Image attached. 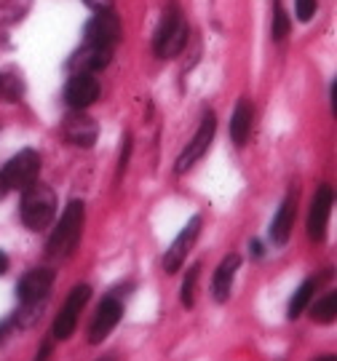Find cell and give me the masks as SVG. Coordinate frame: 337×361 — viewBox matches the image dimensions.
<instances>
[{
	"instance_id": "cell-16",
	"label": "cell",
	"mask_w": 337,
	"mask_h": 361,
	"mask_svg": "<svg viewBox=\"0 0 337 361\" xmlns=\"http://www.w3.org/2000/svg\"><path fill=\"white\" fill-rule=\"evenodd\" d=\"M110 56H113V51L83 43V49L73 54L70 70H75V73H97V70H102V67L110 65Z\"/></svg>"
},
{
	"instance_id": "cell-7",
	"label": "cell",
	"mask_w": 337,
	"mask_h": 361,
	"mask_svg": "<svg viewBox=\"0 0 337 361\" xmlns=\"http://www.w3.org/2000/svg\"><path fill=\"white\" fill-rule=\"evenodd\" d=\"M118 40H121V19H118L113 8H102L91 16L86 25V43L97 46V49H107L116 51Z\"/></svg>"
},
{
	"instance_id": "cell-2",
	"label": "cell",
	"mask_w": 337,
	"mask_h": 361,
	"mask_svg": "<svg viewBox=\"0 0 337 361\" xmlns=\"http://www.w3.org/2000/svg\"><path fill=\"white\" fill-rule=\"evenodd\" d=\"M83 222H86L83 201H70L65 214L59 217V225L49 235V244H46L49 257H70L75 252V246L80 241V233H83Z\"/></svg>"
},
{
	"instance_id": "cell-31",
	"label": "cell",
	"mask_w": 337,
	"mask_h": 361,
	"mask_svg": "<svg viewBox=\"0 0 337 361\" xmlns=\"http://www.w3.org/2000/svg\"><path fill=\"white\" fill-rule=\"evenodd\" d=\"M97 361H118V359L113 356V353H107V356H102V359H97Z\"/></svg>"
},
{
	"instance_id": "cell-18",
	"label": "cell",
	"mask_w": 337,
	"mask_h": 361,
	"mask_svg": "<svg viewBox=\"0 0 337 361\" xmlns=\"http://www.w3.org/2000/svg\"><path fill=\"white\" fill-rule=\"evenodd\" d=\"M25 97V78L19 70L6 67L0 70V99L3 102H19Z\"/></svg>"
},
{
	"instance_id": "cell-8",
	"label": "cell",
	"mask_w": 337,
	"mask_h": 361,
	"mask_svg": "<svg viewBox=\"0 0 337 361\" xmlns=\"http://www.w3.org/2000/svg\"><path fill=\"white\" fill-rule=\"evenodd\" d=\"M201 225H204V217L201 214H195V217L188 219V225L180 231V235L171 241V246L166 249V255H164V271L166 273H177L182 268V262L188 259V252L193 249L195 238H198V233H201Z\"/></svg>"
},
{
	"instance_id": "cell-22",
	"label": "cell",
	"mask_w": 337,
	"mask_h": 361,
	"mask_svg": "<svg viewBox=\"0 0 337 361\" xmlns=\"http://www.w3.org/2000/svg\"><path fill=\"white\" fill-rule=\"evenodd\" d=\"M289 35V16L281 8V0H273V27H271V38L273 40H284Z\"/></svg>"
},
{
	"instance_id": "cell-13",
	"label": "cell",
	"mask_w": 337,
	"mask_h": 361,
	"mask_svg": "<svg viewBox=\"0 0 337 361\" xmlns=\"http://www.w3.org/2000/svg\"><path fill=\"white\" fill-rule=\"evenodd\" d=\"M97 134H99L97 121L86 116L83 110H73L65 118V137L67 142H73L75 147H91L97 142Z\"/></svg>"
},
{
	"instance_id": "cell-25",
	"label": "cell",
	"mask_w": 337,
	"mask_h": 361,
	"mask_svg": "<svg viewBox=\"0 0 337 361\" xmlns=\"http://www.w3.org/2000/svg\"><path fill=\"white\" fill-rule=\"evenodd\" d=\"M129 153H131V137L123 140V153H121V164H118V177L126 171V164H129Z\"/></svg>"
},
{
	"instance_id": "cell-4",
	"label": "cell",
	"mask_w": 337,
	"mask_h": 361,
	"mask_svg": "<svg viewBox=\"0 0 337 361\" xmlns=\"http://www.w3.org/2000/svg\"><path fill=\"white\" fill-rule=\"evenodd\" d=\"M38 174H40V155L35 150L16 153L6 164V169L0 171V177H3L8 190H25L27 185H32V182L38 180Z\"/></svg>"
},
{
	"instance_id": "cell-30",
	"label": "cell",
	"mask_w": 337,
	"mask_h": 361,
	"mask_svg": "<svg viewBox=\"0 0 337 361\" xmlns=\"http://www.w3.org/2000/svg\"><path fill=\"white\" fill-rule=\"evenodd\" d=\"M8 193V188H6V182H3V177H0V198Z\"/></svg>"
},
{
	"instance_id": "cell-24",
	"label": "cell",
	"mask_w": 337,
	"mask_h": 361,
	"mask_svg": "<svg viewBox=\"0 0 337 361\" xmlns=\"http://www.w3.org/2000/svg\"><path fill=\"white\" fill-rule=\"evenodd\" d=\"M295 13L300 22H311L316 13V0H295Z\"/></svg>"
},
{
	"instance_id": "cell-3",
	"label": "cell",
	"mask_w": 337,
	"mask_h": 361,
	"mask_svg": "<svg viewBox=\"0 0 337 361\" xmlns=\"http://www.w3.org/2000/svg\"><path fill=\"white\" fill-rule=\"evenodd\" d=\"M188 43V25L182 22L177 8H168L156 30V54L164 59H171L185 49Z\"/></svg>"
},
{
	"instance_id": "cell-11",
	"label": "cell",
	"mask_w": 337,
	"mask_h": 361,
	"mask_svg": "<svg viewBox=\"0 0 337 361\" xmlns=\"http://www.w3.org/2000/svg\"><path fill=\"white\" fill-rule=\"evenodd\" d=\"M99 99V80L94 73H73L65 86V102L73 110H86Z\"/></svg>"
},
{
	"instance_id": "cell-10",
	"label": "cell",
	"mask_w": 337,
	"mask_h": 361,
	"mask_svg": "<svg viewBox=\"0 0 337 361\" xmlns=\"http://www.w3.org/2000/svg\"><path fill=\"white\" fill-rule=\"evenodd\" d=\"M121 319H123V302H121L116 295L104 297L102 302H99V308H97L94 322H91V326H89L91 345H99L104 337L110 335L118 324H121Z\"/></svg>"
},
{
	"instance_id": "cell-6",
	"label": "cell",
	"mask_w": 337,
	"mask_h": 361,
	"mask_svg": "<svg viewBox=\"0 0 337 361\" xmlns=\"http://www.w3.org/2000/svg\"><path fill=\"white\" fill-rule=\"evenodd\" d=\"M89 297H91V286L89 284H78L73 292H70L65 308L59 310V316L54 319V326H51L54 340H70V337H73L75 326H78L80 310L86 308Z\"/></svg>"
},
{
	"instance_id": "cell-32",
	"label": "cell",
	"mask_w": 337,
	"mask_h": 361,
	"mask_svg": "<svg viewBox=\"0 0 337 361\" xmlns=\"http://www.w3.org/2000/svg\"><path fill=\"white\" fill-rule=\"evenodd\" d=\"M319 361H335V356H324V359H319Z\"/></svg>"
},
{
	"instance_id": "cell-28",
	"label": "cell",
	"mask_w": 337,
	"mask_h": 361,
	"mask_svg": "<svg viewBox=\"0 0 337 361\" xmlns=\"http://www.w3.org/2000/svg\"><path fill=\"white\" fill-rule=\"evenodd\" d=\"M6 271H8V257H6L3 252H0V276H3Z\"/></svg>"
},
{
	"instance_id": "cell-20",
	"label": "cell",
	"mask_w": 337,
	"mask_h": 361,
	"mask_svg": "<svg viewBox=\"0 0 337 361\" xmlns=\"http://www.w3.org/2000/svg\"><path fill=\"white\" fill-rule=\"evenodd\" d=\"M32 0H0V25H16L25 19Z\"/></svg>"
},
{
	"instance_id": "cell-1",
	"label": "cell",
	"mask_w": 337,
	"mask_h": 361,
	"mask_svg": "<svg viewBox=\"0 0 337 361\" xmlns=\"http://www.w3.org/2000/svg\"><path fill=\"white\" fill-rule=\"evenodd\" d=\"M56 214V195L49 185L32 182L22 190V204H19V217L25 222L27 231H43L54 222Z\"/></svg>"
},
{
	"instance_id": "cell-19",
	"label": "cell",
	"mask_w": 337,
	"mask_h": 361,
	"mask_svg": "<svg viewBox=\"0 0 337 361\" xmlns=\"http://www.w3.org/2000/svg\"><path fill=\"white\" fill-rule=\"evenodd\" d=\"M316 289H319V279H308V281L300 284V289L292 295V300H289V308H286V316H289L292 322L305 313V308L311 305L313 295H316Z\"/></svg>"
},
{
	"instance_id": "cell-27",
	"label": "cell",
	"mask_w": 337,
	"mask_h": 361,
	"mask_svg": "<svg viewBox=\"0 0 337 361\" xmlns=\"http://www.w3.org/2000/svg\"><path fill=\"white\" fill-rule=\"evenodd\" d=\"M49 356H51V343H46V345H43V348L38 350L35 361H49Z\"/></svg>"
},
{
	"instance_id": "cell-12",
	"label": "cell",
	"mask_w": 337,
	"mask_h": 361,
	"mask_svg": "<svg viewBox=\"0 0 337 361\" xmlns=\"http://www.w3.org/2000/svg\"><path fill=\"white\" fill-rule=\"evenodd\" d=\"M332 204H335V193L329 185H321L316 195H313L311 214H308V238L311 241H324L326 225H329V214H332Z\"/></svg>"
},
{
	"instance_id": "cell-9",
	"label": "cell",
	"mask_w": 337,
	"mask_h": 361,
	"mask_svg": "<svg viewBox=\"0 0 337 361\" xmlns=\"http://www.w3.org/2000/svg\"><path fill=\"white\" fill-rule=\"evenodd\" d=\"M54 271L49 268H32V271H27L22 276V281L16 286V297H19V302L22 305H40L49 292H51L54 286Z\"/></svg>"
},
{
	"instance_id": "cell-29",
	"label": "cell",
	"mask_w": 337,
	"mask_h": 361,
	"mask_svg": "<svg viewBox=\"0 0 337 361\" xmlns=\"http://www.w3.org/2000/svg\"><path fill=\"white\" fill-rule=\"evenodd\" d=\"M252 252H255V257H262V246H259V241L252 244Z\"/></svg>"
},
{
	"instance_id": "cell-21",
	"label": "cell",
	"mask_w": 337,
	"mask_h": 361,
	"mask_svg": "<svg viewBox=\"0 0 337 361\" xmlns=\"http://www.w3.org/2000/svg\"><path fill=\"white\" fill-rule=\"evenodd\" d=\"M311 319L316 324H332L337 319V292L324 295L311 308Z\"/></svg>"
},
{
	"instance_id": "cell-26",
	"label": "cell",
	"mask_w": 337,
	"mask_h": 361,
	"mask_svg": "<svg viewBox=\"0 0 337 361\" xmlns=\"http://www.w3.org/2000/svg\"><path fill=\"white\" fill-rule=\"evenodd\" d=\"M91 8H97V11H102V8H110L113 6V0H86Z\"/></svg>"
},
{
	"instance_id": "cell-5",
	"label": "cell",
	"mask_w": 337,
	"mask_h": 361,
	"mask_svg": "<svg viewBox=\"0 0 337 361\" xmlns=\"http://www.w3.org/2000/svg\"><path fill=\"white\" fill-rule=\"evenodd\" d=\"M214 131H217V118H214V113H207L204 121H201V126H198V131H195V137L188 142V147H185L180 153V158H177V166H174L177 174L190 171V169L209 153L212 140H214Z\"/></svg>"
},
{
	"instance_id": "cell-17",
	"label": "cell",
	"mask_w": 337,
	"mask_h": 361,
	"mask_svg": "<svg viewBox=\"0 0 337 361\" xmlns=\"http://www.w3.org/2000/svg\"><path fill=\"white\" fill-rule=\"evenodd\" d=\"M252 123H255V107L249 99H238L233 116H231V140L235 147H244L252 134Z\"/></svg>"
},
{
	"instance_id": "cell-23",
	"label": "cell",
	"mask_w": 337,
	"mask_h": 361,
	"mask_svg": "<svg viewBox=\"0 0 337 361\" xmlns=\"http://www.w3.org/2000/svg\"><path fill=\"white\" fill-rule=\"evenodd\" d=\"M198 276H201V265H193L185 276V281H182V305L185 308L195 305V281H198Z\"/></svg>"
},
{
	"instance_id": "cell-14",
	"label": "cell",
	"mask_w": 337,
	"mask_h": 361,
	"mask_svg": "<svg viewBox=\"0 0 337 361\" xmlns=\"http://www.w3.org/2000/svg\"><path fill=\"white\" fill-rule=\"evenodd\" d=\"M241 268V257L231 252V255H225L222 262L217 265V271H214V279H212V295L217 302H228L231 300V292H233V281H235V273Z\"/></svg>"
},
{
	"instance_id": "cell-15",
	"label": "cell",
	"mask_w": 337,
	"mask_h": 361,
	"mask_svg": "<svg viewBox=\"0 0 337 361\" xmlns=\"http://www.w3.org/2000/svg\"><path fill=\"white\" fill-rule=\"evenodd\" d=\"M295 214H298V195L289 193L281 201V207L276 212V217L271 222V238L276 246H284L292 235V228H295Z\"/></svg>"
}]
</instances>
